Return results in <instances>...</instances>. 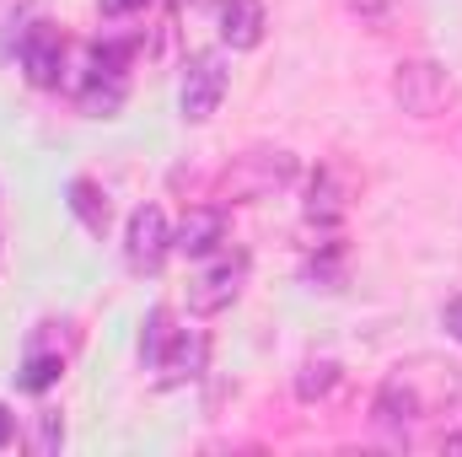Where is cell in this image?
<instances>
[{
  "label": "cell",
  "instance_id": "12",
  "mask_svg": "<svg viewBox=\"0 0 462 457\" xmlns=\"http://www.w3.org/2000/svg\"><path fill=\"white\" fill-rule=\"evenodd\" d=\"M70 200V216L81 221V227L92 231V237H108V221H114V210H108V194L92 183V178H70V189H65Z\"/></svg>",
  "mask_w": 462,
  "mask_h": 457
},
{
  "label": "cell",
  "instance_id": "4",
  "mask_svg": "<svg viewBox=\"0 0 462 457\" xmlns=\"http://www.w3.org/2000/svg\"><path fill=\"white\" fill-rule=\"evenodd\" d=\"M247 275H253L247 247H231V253H221V258H216L199 280H189V312H194V318H216V312H226L231 302L242 296Z\"/></svg>",
  "mask_w": 462,
  "mask_h": 457
},
{
  "label": "cell",
  "instance_id": "9",
  "mask_svg": "<svg viewBox=\"0 0 462 457\" xmlns=\"http://www.w3.org/2000/svg\"><path fill=\"white\" fill-rule=\"evenodd\" d=\"M221 242H226V210L221 205H189L178 231H172V253H183V258H205Z\"/></svg>",
  "mask_w": 462,
  "mask_h": 457
},
{
  "label": "cell",
  "instance_id": "19",
  "mask_svg": "<svg viewBox=\"0 0 462 457\" xmlns=\"http://www.w3.org/2000/svg\"><path fill=\"white\" fill-rule=\"evenodd\" d=\"M145 5H151V0H97V11H103L108 22H114V16H129V11H145Z\"/></svg>",
  "mask_w": 462,
  "mask_h": 457
},
{
  "label": "cell",
  "instance_id": "6",
  "mask_svg": "<svg viewBox=\"0 0 462 457\" xmlns=\"http://www.w3.org/2000/svg\"><path fill=\"white\" fill-rule=\"evenodd\" d=\"M16 60H22V76H27L38 92L60 87V81H65V33H60L54 22H32V27L22 33V43H16Z\"/></svg>",
  "mask_w": 462,
  "mask_h": 457
},
{
  "label": "cell",
  "instance_id": "10",
  "mask_svg": "<svg viewBox=\"0 0 462 457\" xmlns=\"http://www.w3.org/2000/svg\"><path fill=\"white\" fill-rule=\"evenodd\" d=\"M349 210V183L339 167H318V178H312V189H307V221H318V227H339Z\"/></svg>",
  "mask_w": 462,
  "mask_h": 457
},
{
  "label": "cell",
  "instance_id": "18",
  "mask_svg": "<svg viewBox=\"0 0 462 457\" xmlns=\"http://www.w3.org/2000/svg\"><path fill=\"white\" fill-rule=\"evenodd\" d=\"M65 447V420H60V409H43L38 415V452H60Z\"/></svg>",
  "mask_w": 462,
  "mask_h": 457
},
{
  "label": "cell",
  "instance_id": "20",
  "mask_svg": "<svg viewBox=\"0 0 462 457\" xmlns=\"http://www.w3.org/2000/svg\"><path fill=\"white\" fill-rule=\"evenodd\" d=\"M441 323H447V334H452V340L462 344V296H452V302H447V312H441Z\"/></svg>",
  "mask_w": 462,
  "mask_h": 457
},
{
  "label": "cell",
  "instance_id": "7",
  "mask_svg": "<svg viewBox=\"0 0 462 457\" xmlns=\"http://www.w3.org/2000/svg\"><path fill=\"white\" fill-rule=\"evenodd\" d=\"M167 253H172V227H167L162 205H140V210L129 216V231H124V258H129V269H134V275H156Z\"/></svg>",
  "mask_w": 462,
  "mask_h": 457
},
{
  "label": "cell",
  "instance_id": "15",
  "mask_svg": "<svg viewBox=\"0 0 462 457\" xmlns=\"http://www.w3.org/2000/svg\"><path fill=\"white\" fill-rule=\"evenodd\" d=\"M334 387H339V360H334V355L301 360V371H296V398H301V404H318V398H328Z\"/></svg>",
  "mask_w": 462,
  "mask_h": 457
},
{
  "label": "cell",
  "instance_id": "14",
  "mask_svg": "<svg viewBox=\"0 0 462 457\" xmlns=\"http://www.w3.org/2000/svg\"><path fill=\"white\" fill-rule=\"evenodd\" d=\"M60 371H65V355H60V350L32 344V350H27V360H22V371H16V387H22V393H43V387H54V382H60Z\"/></svg>",
  "mask_w": 462,
  "mask_h": 457
},
{
  "label": "cell",
  "instance_id": "11",
  "mask_svg": "<svg viewBox=\"0 0 462 457\" xmlns=\"http://www.w3.org/2000/svg\"><path fill=\"white\" fill-rule=\"evenodd\" d=\"M263 0H226L221 5V43L226 49H258L263 43Z\"/></svg>",
  "mask_w": 462,
  "mask_h": 457
},
{
  "label": "cell",
  "instance_id": "16",
  "mask_svg": "<svg viewBox=\"0 0 462 457\" xmlns=\"http://www.w3.org/2000/svg\"><path fill=\"white\" fill-rule=\"evenodd\" d=\"M172 334H178V329H172V312H167V307H151L145 323H140V366H145V371L162 360V350H167Z\"/></svg>",
  "mask_w": 462,
  "mask_h": 457
},
{
  "label": "cell",
  "instance_id": "21",
  "mask_svg": "<svg viewBox=\"0 0 462 457\" xmlns=\"http://www.w3.org/2000/svg\"><path fill=\"white\" fill-rule=\"evenodd\" d=\"M11 436H16V420H11V409H5V404H0V447H5V442H11Z\"/></svg>",
  "mask_w": 462,
  "mask_h": 457
},
{
  "label": "cell",
  "instance_id": "5",
  "mask_svg": "<svg viewBox=\"0 0 462 457\" xmlns=\"http://www.w3.org/2000/svg\"><path fill=\"white\" fill-rule=\"evenodd\" d=\"M221 98H226V60H221L216 49L189 54V65H183V92H178V108H183V118H189V124L216 118Z\"/></svg>",
  "mask_w": 462,
  "mask_h": 457
},
{
  "label": "cell",
  "instance_id": "17",
  "mask_svg": "<svg viewBox=\"0 0 462 457\" xmlns=\"http://www.w3.org/2000/svg\"><path fill=\"white\" fill-rule=\"evenodd\" d=\"M307 280L323 285V291H339V242H328V253L307 264Z\"/></svg>",
  "mask_w": 462,
  "mask_h": 457
},
{
  "label": "cell",
  "instance_id": "3",
  "mask_svg": "<svg viewBox=\"0 0 462 457\" xmlns=\"http://www.w3.org/2000/svg\"><path fill=\"white\" fill-rule=\"evenodd\" d=\"M296 178V156L291 151H247L221 173V200L247 205V200H269L274 189H285Z\"/></svg>",
  "mask_w": 462,
  "mask_h": 457
},
{
  "label": "cell",
  "instance_id": "13",
  "mask_svg": "<svg viewBox=\"0 0 462 457\" xmlns=\"http://www.w3.org/2000/svg\"><path fill=\"white\" fill-rule=\"evenodd\" d=\"M76 98H81V114L87 118H114L124 108V98H129V81L124 76H97V70H87V81L76 87Z\"/></svg>",
  "mask_w": 462,
  "mask_h": 457
},
{
  "label": "cell",
  "instance_id": "8",
  "mask_svg": "<svg viewBox=\"0 0 462 457\" xmlns=\"http://www.w3.org/2000/svg\"><path fill=\"white\" fill-rule=\"evenodd\" d=\"M205 366H210V334L205 329H178L151 371H156V387H183V382L205 377Z\"/></svg>",
  "mask_w": 462,
  "mask_h": 457
},
{
  "label": "cell",
  "instance_id": "22",
  "mask_svg": "<svg viewBox=\"0 0 462 457\" xmlns=\"http://www.w3.org/2000/svg\"><path fill=\"white\" fill-rule=\"evenodd\" d=\"M441 447H447V452H462V436H441Z\"/></svg>",
  "mask_w": 462,
  "mask_h": 457
},
{
  "label": "cell",
  "instance_id": "2",
  "mask_svg": "<svg viewBox=\"0 0 462 457\" xmlns=\"http://www.w3.org/2000/svg\"><path fill=\"white\" fill-rule=\"evenodd\" d=\"M393 103L409 118H436L457 103V81H452V70L436 65V60H403V65L393 70Z\"/></svg>",
  "mask_w": 462,
  "mask_h": 457
},
{
  "label": "cell",
  "instance_id": "1",
  "mask_svg": "<svg viewBox=\"0 0 462 457\" xmlns=\"http://www.w3.org/2000/svg\"><path fill=\"white\" fill-rule=\"evenodd\" d=\"M457 398H462L457 366H447V360H409V366H398V371L376 387L371 425H376L382 436H393V442H409L420 420L452 409Z\"/></svg>",
  "mask_w": 462,
  "mask_h": 457
}]
</instances>
